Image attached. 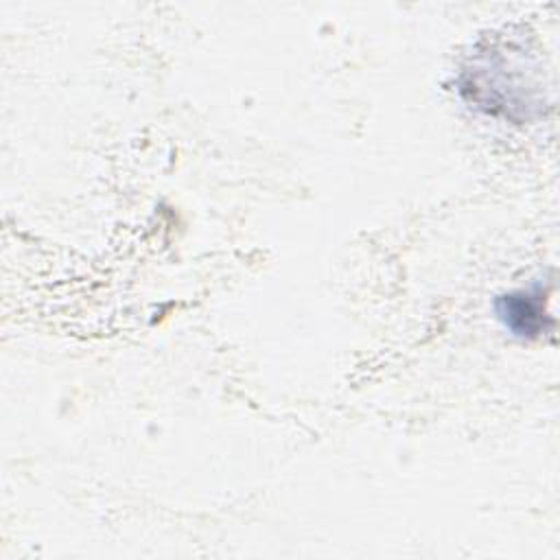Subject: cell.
Here are the masks:
<instances>
[{"label": "cell", "instance_id": "obj_1", "mask_svg": "<svg viewBox=\"0 0 560 560\" xmlns=\"http://www.w3.org/2000/svg\"><path fill=\"white\" fill-rule=\"evenodd\" d=\"M497 315L503 326L523 339H534L547 328H551V317L547 311V298L540 284L529 289H518L501 295L494 302Z\"/></svg>", "mask_w": 560, "mask_h": 560}]
</instances>
